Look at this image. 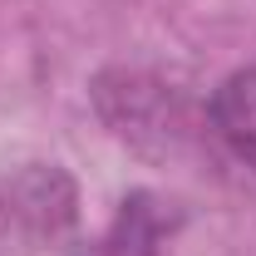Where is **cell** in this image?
<instances>
[{
    "instance_id": "6da1fadb",
    "label": "cell",
    "mask_w": 256,
    "mask_h": 256,
    "mask_svg": "<svg viewBox=\"0 0 256 256\" xmlns=\"http://www.w3.org/2000/svg\"><path fill=\"white\" fill-rule=\"evenodd\" d=\"M74 226V182L60 168L0 178V256H44Z\"/></svg>"
},
{
    "instance_id": "7a4b0ae2",
    "label": "cell",
    "mask_w": 256,
    "mask_h": 256,
    "mask_svg": "<svg viewBox=\"0 0 256 256\" xmlns=\"http://www.w3.org/2000/svg\"><path fill=\"white\" fill-rule=\"evenodd\" d=\"M207 114H212V133L226 143V153L256 168V64L236 69L232 79L217 84Z\"/></svg>"
}]
</instances>
